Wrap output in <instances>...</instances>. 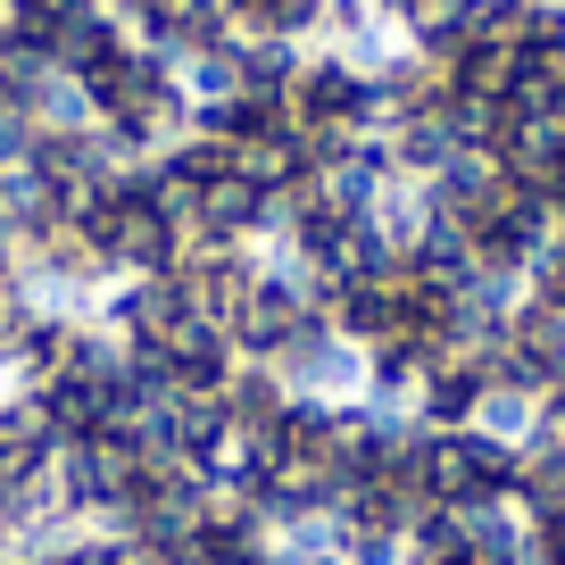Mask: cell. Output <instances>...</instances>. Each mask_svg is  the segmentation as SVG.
<instances>
[{
    "label": "cell",
    "mask_w": 565,
    "mask_h": 565,
    "mask_svg": "<svg viewBox=\"0 0 565 565\" xmlns=\"http://www.w3.org/2000/svg\"><path fill=\"white\" fill-rule=\"evenodd\" d=\"M100 9H108V18H117V25H134V34H141V25L159 18L167 0H100Z\"/></svg>",
    "instance_id": "7c38bea8"
},
{
    "label": "cell",
    "mask_w": 565,
    "mask_h": 565,
    "mask_svg": "<svg viewBox=\"0 0 565 565\" xmlns=\"http://www.w3.org/2000/svg\"><path fill=\"white\" fill-rule=\"evenodd\" d=\"M407 475H416V491L433 499V508H499V499H515L524 449L491 441L482 424H458V433H424Z\"/></svg>",
    "instance_id": "6da1fadb"
},
{
    "label": "cell",
    "mask_w": 565,
    "mask_h": 565,
    "mask_svg": "<svg viewBox=\"0 0 565 565\" xmlns=\"http://www.w3.org/2000/svg\"><path fill=\"white\" fill-rule=\"evenodd\" d=\"M100 324L125 350H167V341L192 324V291H183L175 266H167V275H117L108 300H100Z\"/></svg>",
    "instance_id": "3957f363"
},
{
    "label": "cell",
    "mask_w": 565,
    "mask_h": 565,
    "mask_svg": "<svg viewBox=\"0 0 565 565\" xmlns=\"http://www.w3.org/2000/svg\"><path fill=\"white\" fill-rule=\"evenodd\" d=\"M532 416H541V391H524V383H482V407H475V424L491 433V441L524 449V441H532Z\"/></svg>",
    "instance_id": "9c48e42d"
},
{
    "label": "cell",
    "mask_w": 565,
    "mask_h": 565,
    "mask_svg": "<svg viewBox=\"0 0 565 565\" xmlns=\"http://www.w3.org/2000/svg\"><path fill=\"white\" fill-rule=\"evenodd\" d=\"M175 275H183V291H192V317L233 324V317L249 308V291H258V275H266V249L209 242V249H183V258H175Z\"/></svg>",
    "instance_id": "277c9868"
},
{
    "label": "cell",
    "mask_w": 565,
    "mask_h": 565,
    "mask_svg": "<svg viewBox=\"0 0 565 565\" xmlns=\"http://www.w3.org/2000/svg\"><path fill=\"white\" fill-rule=\"evenodd\" d=\"M449 9H458V0H383V18L399 25V34H416L424 18H449Z\"/></svg>",
    "instance_id": "8fae6325"
},
{
    "label": "cell",
    "mask_w": 565,
    "mask_h": 565,
    "mask_svg": "<svg viewBox=\"0 0 565 565\" xmlns=\"http://www.w3.org/2000/svg\"><path fill=\"white\" fill-rule=\"evenodd\" d=\"M225 407H233V433H275V416L291 407V391H282V374L275 366H233V383H225Z\"/></svg>",
    "instance_id": "ba28073f"
},
{
    "label": "cell",
    "mask_w": 565,
    "mask_h": 565,
    "mask_svg": "<svg viewBox=\"0 0 565 565\" xmlns=\"http://www.w3.org/2000/svg\"><path fill=\"white\" fill-rule=\"evenodd\" d=\"M532 441L541 449H565V391H541V416H532ZM524 441V449H532Z\"/></svg>",
    "instance_id": "30bf717a"
},
{
    "label": "cell",
    "mask_w": 565,
    "mask_h": 565,
    "mask_svg": "<svg viewBox=\"0 0 565 565\" xmlns=\"http://www.w3.org/2000/svg\"><path fill=\"white\" fill-rule=\"evenodd\" d=\"M491 383H524V391H565V317L541 300H515L508 341H499Z\"/></svg>",
    "instance_id": "5b68a950"
},
{
    "label": "cell",
    "mask_w": 565,
    "mask_h": 565,
    "mask_svg": "<svg viewBox=\"0 0 565 565\" xmlns=\"http://www.w3.org/2000/svg\"><path fill=\"white\" fill-rule=\"evenodd\" d=\"M141 358H159L167 391H225V383H233V366H242L233 333H225V324H209V317H192L175 341H167V350H141Z\"/></svg>",
    "instance_id": "8992f818"
},
{
    "label": "cell",
    "mask_w": 565,
    "mask_h": 565,
    "mask_svg": "<svg viewBox=\"0 0 565 565\" xmlns=\"http://www.w3.org/2000/svg\"><path fill=\"white\" fill-rule=\"evenodd\" d=\"M291 125L300 134H383V84L317 42L291 75Z\"/></svg>",
    "instance_id": "7a4b0ae2"
},
{
    "label": "cell",
    "mask_w": 565,
    "mask_h": 565,
    "mask_svg": "<svg viewBox=\"0 0 565 565\" xmlns=\"http://www.w3.org/2000/svg\"><path fill=\"white\" fill-rule=\"evenodd\" d=\"M225 25L242 42H291V51H317L324 34V0H216Z\"/></svg>",
    "instance_id": "52a82bcc"
}]
</instances>
